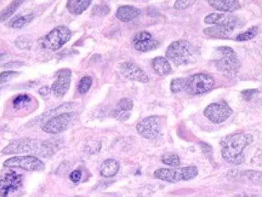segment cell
<instances>
[{
	"instance_id": "6da1fadb",
	"label": "cell",
	"mask_w": 262,
	"mask_h": 197,
	"mask_svg": "<svg viewBox=\"0 0 262 197\" xmlns=\"http://www.w3.org/2000/svg\"><path fill=\"white\" fill-rule=\"evenodd\" d=\"M254 138L248 133H232L221 142V155L228 163L241 165L244 162V149L253 143Z\"/></svg>"
},
{
	"instance_id": "7a4b0ae2",
	"label": "cell",
	"mask_w": 262,
	"mask_h": 197,
	"mask_svg": "<svg viewBox=\"0 0 262 197\" xmlns=\"http://www.w3.org/2000/svg\"><path fill=\"white\" fill-rule=\"evenodd\" d=\"M50 142H40L38 139H17L14 140L3 149V154H25V153H38L41 154L42 156L48 155V150H51Z\"/></svg>"
},
{
	"instance_id": "3957f363",
	"label": "cell",
	"mask_w": 262,
	"mask_h": 197,
	"mask_svg": "<svg viewBox=\"0 0 262 197\" xmlns=\"http://www.w3.org/2000/svg\"><path fill=\"white\" fill-rule=\"evenodd\" d=\"M215 54L216 68H217L222 74H225L226 77H235L239 71V67H241V63H239V60L237 55H235V52L232 50L231 47L221 46V47L216 48Z\"/></svg>"
},
{
	"instance_id": "277c9868",
	"label": "cell",
	"mask_w": 262,
	"mask_h": 197,
	"mask_svg": "<svg viewBox=\"0 0 262 197\" xmlns=\"http://www.w3.org/2000/svg\"><path fill=\"white\" fill-rule=\"evenodd\" d=\"M198 176V168L194 166L175 167V168H160L155 172V178L169 183L185 182Z\"/></svg>"
},
{
	"instance_id": "5b68a950",
	"label": "cell",
	"mask_w": 262,
	"mask_h": 197,
	"mask_svg": "<svg viewBox=\"0 0 262 197\" xmlns=\"http://www.w3.org/2000/svg\"><path fill=\"white\" fill-rule=\"evenodd\" d=\"M194 57V48L186 40L173 41L166 50V60L176 65L188 64Z\"/></svg>"
},
{
	"instance_id": "8992f818",
	"label": "cell",
	"mask_w": 262,
	"mask_h": 197,
	"mask_svg": "<svg viewBox=\"0 0 262 197\" xmlns=\"http://www.w3.org/2000/svg\"><path fill=\"white\" fill-rule=\"evenodd\" d=\"M215 86V79L211 75L205 73H198L192 75L186 79L185 90L189 94L198 96V94H204L206 92L211 91Z\"/></svg>"
},
{
	"instance_id": "52a82bcc",
	"label": "cell",
	"mask_w": 262,
	"mask_h": 197,
	"mask_svg": "<svg viewBox=\"0 0 262 197\" xmlns=\"http://www.w3.org/2000/svg\"><path fill=\"white\" fill-rule=\"evenodd\" d=\"M72 38L71 29L66 26H58L54 28L49 34L41 40V44L45 48L51 51H56L61 48L64 44H67Z\"/></svg>"
},
{
	"instance_id": "ba28073f",
	"label": "cell",
	"mask_w": 262,
	"mask_h": 197,
	"mask_svg": "<svg viewBox=\"0 0 262 197\" xmlns=\"http://www.w3.org/2000/svg\"><path fill=\"white\" fill-rule=\"evenodd\" d=\"M24 185V176L18 175L15 170H6L0 173V195L9 197Z\"/></svg>"
},
{
	"instance_id": "9c48e42d",
	"label": "cell",
	"mask_w": 262,
	"mask_h": 197,
	"mask_svg": "<svg viewBox=\"0 0 262 197\" xmlns=\"http://www.w3.org/2000/svg\"><path fill=\"white\" fill-rule=\"evenodd\" d=\"M75 119V114L67 111V113H61L57 115L54 119L47 121L45 124L41 125V130L45 133L49 134H58L63 132L67 129H70V126L73 124Z\"/></svg>"
},
{
	"instance_id": "30bf717a",
	"label": "cell",
	"mask_w": 262,
	"mask_h": 197,
	"mask_svg": "<svg viewBox=\"0 0 262 197\" xmlns=\"http://www.w3.org/2000/svg\"><path fill=\"white\" fill-rule=\"evenodd\" d=\"M4 167H6V168H21L33 172V170H42L45 168V165L38 157L26 155L15 156L11 157V159H8L4 162Z\"/></svg>"
},
{
	"instance_id": "8fae6325",
	"label": "cell",
	"mask_w": 262,
	"mask_h": 197,
	"mask_svg": "<svg viewBox=\"0 0 262 197\" xmlns=\"http://www.w3.org/2000/svg\"><path fill=\"white\" fill-rule=\"evenodd\" d=\"M136 131L146 139H157L162 134V122L159 116H148L136 125Z\"/></svg>"
},
{
	"instance_id": "7c38bea8",
	"label": "cell",
	"mask_w": 262,
	"mask_h": 197,
	"mask_svg": "<svg viewBox=\"0 0 262 197\" xmlns=\"http://www.w3.org/2000/svg\"><path fill=\"white\" fill-rule=\"evenodd\" d=\"M205 117H208L211 122L214 124H222L228 119L232 115V109L225 102L220 103H211L204 110Z\"/></svg>"
},
{
	"instance_id": "4fadbf2b",
	"label": "cell",
	"mask_w": 262,
	"mask_h": 197,
	"mask_svg": "<svg viewBox=\"0 0 262 197\" xmlns=\"http://www.w3.org/2000/svg\"><path fill=\"white\" fill-rule=\"evenodd\" d=\"M57 78L51 86V92L55 96L61 98L67 93L71 86V70L70 69H61L57 71Z\"/></svg>"
},
{
	"instance_id": "5bb4252c",
	"label": "cell",
	"mask_w": 262,
	"mask_h": 197,
	"mask_svg": "<svg viewBox=\"0 0 262 197\" xmlns=\"http://www.w3.org/2000/svg\"><path fill=\"white\" fill-rule=\"evenodd\" d=\"M133 44L134 47L141 52L153 51L159 46V42L153 39L152 34L145 31L136 33L135 37L133 38Z\"/></svg>"
},
{
	"instance_id": "9a60e30c",
	"label": "cell",
	"mask_w": 262,
	"mask_h": 197,
	"mask_svg": "<svg viewBox=\"0 0 262 197\" xmlns=\"http://www.w3.org/2000/svg\"><path fill=\"white\" fill-rule=\"evenodd\" d=\"M206 24H215L220 26V27H226L229 29H234L239 26V19L233 15H226V14H210L204 18Z\"/></svg>"
},
{
	"instance_id": "2e32d148",
	"label": "cell",
	"mask_w": 262,
	"mask_h": 197,
	"mask_svg": "<svg viewBox=\"0 0 262 197\" xmlns=\"http://www.w3.org/2000/svg\"><path fill=\"white\" fill-rule=\"evenodd\" d=\"M120 71L124 77L130 79L133 81H137V83H148L149 78L147 77V74L145 71L141 69L139 65H136L135 63H131V62H124L120 65Z\"/></svg>"
},
{
	"instance_id": "e0dca14e",
	"label": "cell",
	"mask_w": 262,
	"mask_h": 197,
	"mask_svg": "<svg viewBox=\"0 0 262 197\" xmlns=\"http://www.w3.org/2000/svg\"><path fill=\"white\" fill-rule=\"evenodd\" d=\"M134 108L133 101L129 100V98H123V100L119 101L116 109L113 110V116L116 119L120 121H125L129 119L130 116V110Z\"/></svg>"
},
{
	"instance_id": "ac0fdd59",
	"label": "cell",
	"mask_w": 262,
	"mask_h": 197,
	"mask_svg": "<svg viewBox=\"0 0 262 197\" xmlns=\"http://www.w3.org/2000/svg\"><path fill=\"white\" fill-rule=\"evenodd\" d=\"M141 11L137 8H134V6L130 5H124L120 6L119 9L117 10V18L122 22H130L136 17H139Z\"/></svg>"
},
{
	"instance_id": "d6986e66",
	"label": "cell",
	"mask_w": 262,
	"mask_h": 197,
	"mask_svg": "<svg viewBox=\"0 0 262 197\" xmlns=\"http://www.w3.org/2000/svg\"><path fill=\"white\" fill-rule=\"evenodd\" d=\"M209 4L222 12H232L241 8V3L237 0H209Z\"/></svg>"
},
{
	"instance_id": "ffe728a7",
	"label": "cell",
	"mask_w": 262,
	"mask_h": 197,
	"mask_svg": "<svg viewBox=\"0 0 262 197\" xmlns=\"http://www.w3.org/2000/svg\"><path fill=\"white\" fill-rule=\"evenodd\" d=\"M119 170V162L114 159L104 160L100 166V173L104 178H112Z\"/></svg>"
},
{
	"instance_id": "44dd1931",
	"label": "cell",
	"mask_w": 262,
	"mask_h": 197,
	"mask_svg": "<svg viewBox=\"0 0 262 197\" xmlns=\"http://www.w3.org/2000/svg\"><path fill=\"white\" fill-rule=\"evenodd\" d=\"M152 67L160 77H165L171 73V64L165 57H157L152 61Z\"/></svg>"
},
{
	"instance_id": "7402d4cb",
	"label": "cell",
	"mask_w": 262,
	"mask_h": 197,
	"mask_svg": "<svg viewBox=\"0 0 262 197\" xmlns=\"http://www.w3.org/2000/svg\"><path fill=\"white\" fill-rule=\"evenodd\" d=\"M70 107H71V104H62V106L55 108V109H51L50 111H48V113L41 114L40 116L37 117V119L33 120V122L29 124L28 126H32V125L40 124V122L45 124V122H47V121L54 119V117H56L57 115H60V111H62V110L66 111V110H67V108H70Z\"/></svg>"
},
{
	"instance_id": "603a6c76",
	"label": "cell",
	"mask_w": 262,
	"mask_h": 197,
	"mask_svg": "<svg viewBox=\"0 0 262 197\" xmlns=\"http://www.w3.org/2000/svg\"><path fill=\"white\" fill-rule=\"evenodd\" d=\"M228 177H232L233 179L248 180V182H258L262 178L261 172H255V170H247V172H239V170H231L228 173Z\"/></svg>"
},
{
	"instance_id": "cb8c5ba5",
	"label": "cell",
	"mask_w": 262,
	"mask_h": 197,
	"mask_svg": "<svg viewBox=\"0 0 262 197\" xmlns=\"http://www.w3.org/2000/svg\"><path fill=\"white\" fill-rule=\"evenodd\" d=\"M233 29H229L226 27H220V26H212L210 28L204 29V34L211 38L217 39H228L231 37Z\"/></svg>"
},
{
	"instance_id": "d4e9b609",
	"label": "cell",
	"mask_w": 262,
	"mask_h": 197,
	"mask_svg": "<svg viewBox=\"0 0 262 197\" xmlns=\"http://www.w3.org/2000/svg\"><path fill=\"white\" fill-rule=\"evenodd\" d=\"M91 5L90 0H68L67 9L71 14L80 15Z\"/></svg>"
},
{
	"instance_id": "484cf974",
	"label": "cell",
	"mask_w": 262,
	"mask_h": 197,
	"mask_svg": "<svg viewBox=\"0 0 262 197\" xmlns=\"http://www.w3.org/2000/svg\"><path fill=\"white\" fill-rule=\"evenodd\" d=\"M32 104L38 106V104H35L34 100H33L29 94H18V96L15 97L14 101H12V107H14V109L16 110L26 109V108L31 107Z\"/></svg>"
},
{
	"instance_id": "4316f807",
	"label": "cell",
	"mask_w": 262,
	"mask_h": 197,
	"mask_svg": "<svg viewBox=\"0 0 262 197\" xmlns=\"http://www.w3.org/2000/svg\"><path fill=\"white\" fill-rule=\"evenodd\" d=\"M33 18H34V16L33 15H18L9 22V26L11 28H15V29L24 28L25 26L28 24V23L31 22Z\"/></svg>"
},
{
	"instance_id": "83f0119b",
	"label": "cell",
	"mask_w": 262,
	"mask_h": 197,
	"mask_svg": "<svg viewBox=\"0 0 262 197\" xmlns=\"http://www.w3.org/2000/svg\"><path fill=\"white\" fill-rule=\"evenodd\" d=\"M22 3L24 2H12L11 4L6 6V8L3 10L2 12H0V21H5V19L11 17V16L15 14V11L18 9V6L21 5Z\"/></svg>"
},
{
	"instance_id": "f1b7e54d",
	"label": "cell",
	"mask_w": 262,
	"mask_h": 197,
	"mask_svg": "<svg viewBox=\"0 0 262 197\" xmlns=\"http://www.w3.org/2000/svg\"><path fill=\"white\" fill-rule=\"evenodd\" d=\"M162 162L171 167H179L181 160H180L179 155H176V154L168 153V154H164L162 156Z\"/></svg>"
},
{
	"instance_id": "f546056e",
	"label": "cell",
	"mask_w": 262,
	"mask_h": 197,
	"mask_svg": "<svg viewBox=\"0 0 262 197\" xmlns=\"http://www.w3.org/2000/svg\"><path fill=\"white\" fill-rule=\"evenodd\" d=\"M258 33V28L257 27H251L249 28L248 31H245L244 33H242V34H239L237 37V41H248V40H251V39H254L255 37L257 35Z\"/></svg>"
},
{
	"instance_id": "4dcf8cb0",
	"label": "cell",
	"mask_w": 262,
	"mask_h": 197,
	"mask_svg": "<svg viewBox=\"0 0 262 197\" xmlns=\"http://www.w3.org/2000/svg\"><path fill=\"white\" fill-rule=\"evenodd\" d=\"M91 85H93V79H91L90 77L81 78L79 84H78V92L81 94L86 93V92L90 90Z\"/></svg>"
},
{
	"instance_id": "1f68e13d",
	"label": "cell",
	"mask_w": 262,
	"mask_h": 197,
	"mask_svg": "<svg viewBox=\"0 0 262 197\" xmlns=\"http://www.w3.org/2000/svg\"><path fill=\"white\" fill-rule=\"evenodd\" d=\"M186 86V79L179 78V79H173L171 81V85H170V88L173 93H178V92H181L182 90H185Z\"/></svg>"
},
{
	"instance_id": "d6a6232c",
	"label": "cell",
	"mask_w": 262,
	"mask_h": 197,
	"mask_svg": "<svg viewBox=\"0 0 262 197\" xmlns=\"http://www.w3.org/2000/svg\"><path fill=\"white\" fill-rule=\"evenodd\" d=\"M15 45L17 46L18 48H22V50H25V48L31 47L32 40H31V38L27 37V35H22V37H18L17 39H16Z\"/></svg>"
},
{
	"instance_id": "836d02e7",
	"label": "cell",
	"mask_w": 262,
	"mask_h": 197,
	"mask_svg": "<svg viewBox=\"0 0 262 197\" xmlns=\"http://www.w3.org/2000/svg\"><path fill=\"white\" fill-rule=\"evenodd\" d=\"M100 149H101L100 140H90V142L86 144V146H85V150H86V153L89 154H96L100 152Z\"/></svg>"
},
{
	"instance_id": "e575fe53",
	"label": "cell",
	"mask_w": 262,
	"mask_h": 197,
	"mask_svg": "<svg viewBox=\"0 0 262 197\" xmlns=\"http://www.w3.org/2000/svg\"><path fill=\"white\" fill-rule=\"evenodd\" d=\"M18 74L19 73H17V71H12V70L3 71V73L0 74V85L9 83V81L11 80V79H14L15 77H17Z\"/></svg>"
},
{
	"instance_id": "d590c367",
	"label": "cell",
	"mask_w": 262,
	"mask_h": 197,
	"mask_svg": "<svg viewBox=\"0 0 262 197\" xmlns=\"http://www.w3.org/2000/svg\"><path fill=\"white\" fill-rule=\"evenodd\" d=\"M108 12H110V8L106 4H100L95 6V9L93 10L94 16H106Z\"/></svg>"
},
{
	"instance_id": "8d00e7d4",
	"label": "cell",
	"mask_w": 262,
	"mask_h": 197,
	"mask_svg": "<svg viewBox=\"0 0 262 197\" xmlns=\"http://www.w3.org/2000/svg\"><path fill=\"white\" fill-rule=\"evenodd\" d=\"M193 3L194 2H192V0H178V2H175V4H173V8L179 10L187 9L193 4Z\"/></svg>"
},
{
	"instance_id": "74e56055",
	"label": "cell",
	"mask_w": 262,
	"mask_h": 197,
	"mask_svg": "<svg viewBox=\"0 0 262 197\" xmlns=\"http://www.w3.org/2000/svg\"><path fill=\"white\" fill-rule=\"evenodd\" d=\"M70 179H71L73 183L80 182V179H81V170H80V169H75V170H73V172L71 173Z\"/></svg>"
},
{
	"instance_id": "f35d334b",
	"label": "cell",
	"mask_w": 262,
	"mask_h": 197,
	"mask_svg": "<svg viewBox=\"0 0 262 197\" xmlns=\"http://www.w3.org/2000/svg\"><path fill=\"white\" fill-rule=\"evenodd\" d=\"M257 90H247V91H243L242 92V94H243V97L245 98L247 101H250V98L254 96V94L257 93Z\"/></svg>"
},
{
	"instance_id": "ab89813d",
	"label": "cell",
	"mask_w": 262,
	"mask_h": 197,
	"mask_svg": "<svg viewBox=\"0 0 262 197\" xmlns=\"http://www.w3.org/2000/svg\"><path fill=\"white\" fill-rule=\"evenodd\" d=\"M39 94L42 97H48L50 94V87L49 86H42L41 88H39Z\"/></svg>"
},
{
	"instance_id": "60d3db41",
	"label": "cell",
	"mask_w": 262,
	"mask_h": 197,
	"mask_svg": "<svg viewBox=\"0 0 262 197\" xmlns=\"http://www.w3.org/2000/svg\"><path fill=\"white\" fill-rule=\"evenodd\" d=\"M4 56H5V54H4V52H0V60H2V58H3V57H4Z\"/></svg>"
},
{
	"instance_id": "b9f144b4",
	"label": "cell",
	"mask_w": 262,
	"mask_h": 197,
	"mask_svg": "<svg viewBox=\"0 0 262 197\" xmlns=\"http://www.w3.org/2000/svg\"><path fill=\"white\" fill-rule=\"evenodd\" d=\"M245 197H260V196H255V195H253V196H245Z\"/></svg>"
},
{
	"instance_id": "7bdbcfd3",
	"label": "cell",
	"mask_w": 262,
	"mask_h": 197,
	"mask_svg": "<svg viewBox=\"0 0 262 197\" xmlns=\"http://www.w3.org/2000/svg\"><path fill=\"white\" fill-rule=\"evenodd\" d=\"M0 197H5V196H2V195H0Z\"/></svg>"
},
{
	"instance_id": "ee69618b",
	"label": "cell",
	"mask_w": 262,
	"mask_h": 197,
	"mask_svg": "<svg viewBox=\"0 0 262 197\" xmlns=\"http://www.w3.org/2000/svg\"><path fill=\"white\" fill-rule=\"evenodd\" d=\"M75 197H81V196H75Z\"/></svg>"
}]
</instances>
